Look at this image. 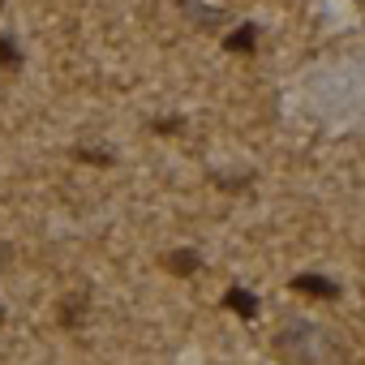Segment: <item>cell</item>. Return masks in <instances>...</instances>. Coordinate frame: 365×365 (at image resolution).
<instances>
[{
    "instance_id": "6da1fadb",
    "label": "cell",
    "mask_w": 365,
    "mask_h": 365,
    "mask_svg": "<svg viewBox=\"0 0 365 365\" xmlns=\"http://www.w3.org/2000/svg\"><path fill=\"white\" fill-rule=\"evenodd\" d=\"M292 288H297V292H309V297H318V301H335V297H339V284L327 279V275H292Z\"/></svg>"
},
{
    "instance_id": "7a4b0ae2",
    "label": "cell",
    "mask_w": 365,
    "mask_h": 365,
    "mask_svg": "<svg viewBox=\"0 0 365 365\" xmlns=\"http://www.w3.org/2000/svg\"><path fill=\"white\" fill-rule=\"evenodd\" d=\"M163 267H168L172 275H194V271L202 267V258H198L194 250H172V254L163 258Z\"/></svg>"
},
{
    "instance_id": "3957f363",
    "label": "cell",
    "mask_w": 365,
    "mask_h": 365,
    "mask_svg": "<svg viewBox=\"0 0 365 365\" xmlns=\"http://www.w3.org/2000/svg\"><path fill=\"white\" fill-rule=\"evenodd\" d=\"M224 305H228L232 314H241V318H254V314H258V297H254L250 288H232V292L224 297Z\"/></svg>"
},
{
    "instance_id": "277c9868",
    "label": "cell",
    "mask_w": 365,
    "mask_h": 365,
    "mask_svg": "<svg viewBox=\"0 0 365 365\" xmlns=\"http://www.w3.org/2000/svg\"><path fill=\"white\" fill-rule=\"evenodd\" d=\"M254 43H258V26H241L228 35V52H254Z\"/></svg>"
},
{
    "instance_id": "5b68a950",
    "label": "cell",
    "mask_w": 365,
    "mask_h": 365,
    "mask_svg": "<svg viewBox=\"0 0 365 365\" xmlns=\"http://www.w3.org/2000/svg\"><path fill=\"white\" fill-rule=\"evenodd\" d=\"M82 314H86V297H69V301L61 305V322H65V327H78Z\"/></svg>"
},
{
    "instance_id": "8992f818",
    "label": "cell",
    "mask_w": 365,
    "mask_h": 365,
    "mask_svg": "<svg viewBox=\"0 0 365 365\" xmlns=\"http://www.w3.org/2000/svg\"><path fill=\"white\" fill-rule=\"evenodd\" d=\"M0 65H5V69H18V65H22V52H18L5 35H0Z\"/></svg>"
},
{
    "instance_id": "52a82bcc",
    "label": "cell",
    "mask_w": 365,
    "mask_h": 365,
    "mask_svg": "<svg viewBox=\"0 0 365 365\" xmlns=\"http://www.w3.org/2000/svg\"><path fill=\"white\" fill-rule=\"evenodd\" d=\"M155 129H159V133H176V129H180V120H176V116H172V120H155Z\"/></svg>"
},
{
    "instance_id": "ba28073f",
    "label": "cell",
    "mask_w": 365,
    "mask_h": 365,
    "mask_svg": "<svg viewBox=\"0 0 365 365\" xmlns=\"http://www.w3.org/2000/svg\"><path fill=\"white\" fill-rule=\"evenodd\" d=\"M0 258H5V245H0Z\"/></svg>"
},
{
    "instance_id": "9c48e42d",
    "label": "cell",
    "mask_w": 365,
    "mask_h": 365,
    "mask_svg": "<svg viewBox=\"0 0 365 365\" xmlns=\"http://www.w3.org/2000/svg\"><path fill=\"white\" fill-rule=\"evenodd\" d=\"M0 318H5V309H0Z\"/></svg>"
}]
</instances>
